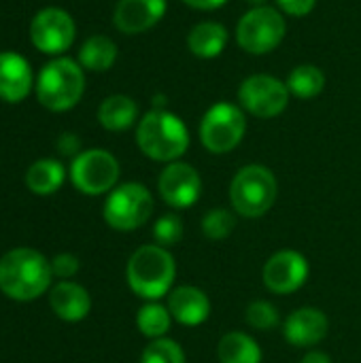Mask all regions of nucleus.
<instances>
[{"label": "nucleus", "mask_w": 361, "mask_h": 363, "mask_svg": "<svg viewBox=\"0 0 361 363\" xmlns=\"http://www.w3.org/2000/svg\"><path fill=\"white\" fill-rule=\"evenodd\" d=\"M85 89L83 66H79L70 57L51 60L38 74L36 81V98L49 111H68L72 108Z\"/></svg>", "instance_id": "nucleus-5"}, {"label": "nucleus", "mask_w": 361, "mask_h": 363, "mask_svg": "<svg viewBox=\"0 0 361 363\" xmlns=\"http://www.w3.org/2000/svg\"><path fill=\"white\" fill-rule=\"evenodd\" d=\"M157 189L170 208H189L200 200L202 179L194 166L185 162H170L160 174Z\"/></svg>", "instance_id": "nucleus-13"}, {"label": "nucleus", "mask_w": 361, "mask_h": 363, "mask_svg": "<svg viewBox=\"0 0 361 363\" xmlns=\"http://www.w3.org/2000/svg\"><path fill=\"white\" fill-rule=\"evenodd\" d=\"M138 149L155 162H177L189 147V132L185 123L170 111H149L136 130Z\"/></svg>", "instance_id": "nucleus-3"}, {"label": "nucleus", "mask_w": 361, "mask_h": 363, "mask_svg": "<svg viewBox=\"0 0 361 363\" xmlns=\"http://www.w3.org/2000/svg\"><path fill=\"white\" fill-rule=\"evenodd\" d=\"M51 272L57 279H70L79 272V259L70 253H60L51 259Z\"/></svg>", "instance_id": "nucleus-30"}, {"label": "nucleus", "mask_w": 361, "mask_h": 363, "mask_svg": "<svg viewBox=\"0 0 361 363\" xmlns=\"http://www.w3.org/2000/svg\"><path fill=\"white\" fill-rule=\"evenodd\" d=\"M102 213L113 230L134 232L151 219L153 196L140 183H123L109 194Z\"/></svg>", "instance_id": "nucleus-6"}, {"label": "nucleus", "mask_w": 361, "mask_h": 363, "mask_svg": "<svg viewBox=\"0 0 361 363\" xmlns=\"http://www.w3.org/2000/svg\"><path fill=\"white\" fill-rule=\"evenodd\" d=\"M245 2H249V4H253V6H264L266 0H245Z\"/></svg>", "instance_id": "nucleus-35"}, {"label": "nucleus", "mask_w": 361, "mask_h": 363, "mask_svg": "<svg viewBox=\"0 0 361 363\" xmlns=\"http://www.w3.org/2000/svg\"><path fill=\"white\" fill-rule=\"evenodd\" d=\"M51 262L34 249H13L0 259V289L11 300H36L51 285Z\"/></svg>", "instance_id": "nucleus-1"}, {"label": "nucleus", "mask_w": 361, "mask_h": 363, "mask_svg": "<svg viewBox=\"0 0 361 363\" xmlns=\"http://www.w3.org/2000/svg\"><path fill=\"white\" fill-rule=\"evenodd\" d=\"M181 2H185V4H189V6H194V9L213 11V9H219V6H223L228 0H181Z\"/></svg>", "instance_id": "nucleus-33"}, {"label": "nucleus", "mask_w": 361, "mask_h": 363, "mask_svg": "<svg viewBox=\"0 0 361 363\" xmlns=\"http://www.w3.org/2000/svg\"><path fill=\"white\" fill-rule=\"evenodd\" d=\"M126 277L130 289L138 298L157 302L172 291V283L177 279V262L166 247L145 245L132 253Z\"/></svg>", "instance_id": "nucleus-2"}, {"label": "nucleus", "mask_w": 361, "mask_h": 363, "mask_svg": "<svg viewBox=\"0 0 361 363\" xmlns=\"http://www.w3.org/2000/svg\"><path fill=\"white\" fill-rule=\"evenodd\" d=\"M117 60V45L102 34H96L87 38L79 51V62L83 68L94 70V72H104L109 70Z\"/></svg>", "instance_id": "nucleus-23"}, {"label": "nucleus", "mask_w": 361, "mask_h": 363, "mask_svg": "<svg viewBox=\"0 0 361 363\" xmlns=\"http://www.w3.org/2000/svg\"><path fill=\"white\" fill-rule=\"evenodd\" d=\"M317 0H277L279 9L291 17H304L315 9Z\"/></svg>", "instance_id": "nucleus-31"}, {"label": "nucleus", "mask_w": 361, "mask_h": 363, "mask_svg": "<svg viewBox=\"0 0 361 363\" xmlns=\"http://www.w3.org/2000/svg\"><path fill=\"white\" fill-rule=\"evenodd\" d=\"M300 363H332V357L323 351H309Z\"/></svg>", "instance_id": "nucleus-34"}, {"label": "nucleus", "mask_w": 361, "mask_h": 363, "mask_svg": "<svg viewBox=\"0 0 361 363\" xmlns=\"http://www.w3.org/2000/svg\"><path fill=\"white\" fill-rule=\"evenodd\" d=\"M323 87H326V74L313 64H300L287 77L289 94H294L302 100L319 96L323 91Z\"/></svg>", "instance_id": "nucleus-24"}, {"label": "nucleus", "mask_w": 361, "mask_h": 363, "mask_svg": "<svg viewBox=\"0 0 361 363\" xmlns=\"http://www.w3.org/2000/svg\"><path fill=\"white\" fill-rule=\"evenodd\" d=\"M64 166L55 160H38L26 172V185L36 196H51L64 183Z\"/></svg>", "instance_id": "nucleus-22"}, {"label": "nucleus", "mask_w": 361, "mask_h": 363, "mask_svg": "<svg viewBox=\"0 0 361 363\" xmlns=\"http://www.w3.org/2000/svg\"><path fill=\"white\" fill-rule=\"evenodd\" d=\"M311 274L309 259L300 251L283 249L268 257L262 270V279L268 291L277 296H287L298 291Z\"/></svg>", "instance_id": "nucleus-12"}, {"label": "nucleus", "mask_w": 361, "mask_h": 363, "mask_svg": "<svg viewBox=\"0 0 361 363\" xmlns=\"http://www.w3.org/2000/svg\"><path fill=\"white\" fill-rule=\"evenodd\" d=\"M330 332V321L323 311L304 306L294 311L283 323V336L291 347L309 349L319 345Z\"/></svg>", "instance_id": "nucleus-14"}, {"label": "nucleus", "mask_w": 361, "mask_h": 363, "mask_svg": "<svg viewBox=\"0 0 361 363\" xmlns=\"http://www.w3.org/2000/svg\"><path fill=\"white\" fill-rule=\"evenodd\" d=\"M219 363H262L260 345L245 332H228L217 345Z\"/></svg>", "instance_id": "nucleus-21"}, {"label": "nucleus", "mask_w": 361, "mask_h": 363, "mask_svg": "<svg viewBox=\"0 0 361 363\" xmlns=\"http://www.w3.org/2000/svg\"><path fill=\"white\" fill-rule=\"evenodd\" d=\"M51 308L53 313L62 319V321H83L89 311H91V298L87 294L85 287L72 283V281H62L51 289L49 296Z\"/></svg>", "instance_id": "nucleus-18"}, {"label": "nucleus", "mask_w": 361, "mask_h": 363, "mask_svg": "<svg viewBox=\"0 0 361 363\" xmlns=\"http://www.w3.org/2000/svg\"><path fill=\"white\" fill-rule=\"evenodd\" d=\"M79 147H81V140L74 134H62V138L57 140V149L64 155H74L79 151Z\"/></svg>", "instance_id": "nucleus-32"}, {"label": "nucleus", "mask_w": 361, "mask_h": 363, "mask_svg": "<svg viewBox=\"0 0 361 363\" xmlns=\"http://www.w3.org/2000/svg\"><path fill=\"white\" fill-rule=\"evenodd\" d=\"M166 13V0H119L113 23L123 34H140L153 28Z\"/></svg>", "instance_id": "nucleus-15"}, {"label": "nucleus", "mask_w": 361, "mask_h": 363, "mask_svg": "<svg viewBox=\"0 0 361 363\" xmlns=\"http://www.w3.org/2000/svg\"><path fill=\"white\" fill-rule=\"evenodd\" d=\"M170 323H172V315L168 306H162L157 302H147L136 315V325L140 334L151 340L164 338L170 330Z\"/></svg>", "instance_id": "nucleus-25"}, {"label": "nucleus", "mask_w": 361, "mask_h": 363, "mask_svg": "<svg viewBox=\"0 0 361 363\" xmlns=\"http://www.w3.org/2000/svg\"><path fill=\"white\" fill-rule=\"evenodd\" d=\"M238 100L247 113L260 119H270V117L281 115L287 108L289 89H287V83H283L277 77L251 74L240 83Z\"/></svg>", "instance_id": "nucleus-10"}, {"label": "nucleus", "mask_w": 361, "mask_h": 363, "mask_svg": "<svg viewBox=\"0 0 361 363\" xmlns=\"http://www.w3.org/2000/svg\"><path fill=\"white\" fill-rule=\"evenodd\" d=\"M245 319H247V325L257 330V332H270L279 325V311L274 304L266 302V300H255L247 306V313H245Z\"/></svg>", "instance_id": "nucleus-28"}, {"label": "nucleus", "mask_w": 361, "mask_h": 363, "mask_svg": "<svg viewBox=\"0 0 361 363\" xmlns=\"http://www.w3.org/2000/svg\"><path fill=\"white\" fill-rule=\"evenodd\" d=\"M247 130V119L240 106L230 102L213 104L200 121V143L206 151L221 155L234 151Z\"/></svg>", "instance_id": "nucleus-7"}, {"label": "nucleus", "mask_w": 361, "mask_h": 363, "mask_svg": "<svg viewBox=\"0 0 361 363\" xmlns=\"http://www.w3.org/2000/svg\"><path fill=\"white\" fill-rule=\"evenodd\" d=\"M226 43H228V30H226V26H221L217 21H202V23L194 26L187 36L189 51L202 60L217 57L226 49Z\"/></svg>", "instance_id": "nucleus-19"}, {"label": "nucleus", "mask_w": 361, "mask_h": 363, "mask_svg": "<svg viewBox=\"0 0 361 363\" xmlns=\"http://www.w3.org/2000/svg\"><path fill=\"white\" fill-rule=\"evenodd\" d=\"M138 117V106L130 96H109L98 108V121L111 132H123L134 125Z\"/></svg>", "instance_id": "nucleus-20"}, {"label": "nucleus", "mask_w": 361, "mask_h": 363, "mask_svg": "<svg viewBox=\"0 0 361 363\" xmlns=\"http://www.w3.org/2000/svg\"><path fill=\"white\" fill-rule=\"evenodd\" d=\"M30 38L43 53H64L74 43V21L64 9L47 6L34 15L30 23Z\"/></svg>", "instance_id": "nucleus-11"}, {"label": "nucleus", "mask_w": 361, "mask_h": 363, "mask_svg": "<svg viewBox=\"0 0 361 363\" xmlns=\"http://www.w3.org/2000/svg\"><path fill=\"white\" fill-rule=\"evenodd\" d=\"M32 89V70L26 57L13 51L0 53V100L21 102Z\"/></svg>", "instance_id": "nucleus-17"}, {"label": "nucleus", "mask_w": 361, "mask_h": 363, "mask_svg": "<svg viewBox=\"0 0 361 363\" xmlns=\"http://www.w3.org/2000/svg\"><path fill=\"white\" fill-rule=\"evenodd\" d=\"M153 238H155V242L160 247H166V249L179 245L181 238H183V221H181V217L174 215V213L162 215L153 225Z\"/></svg>", "instance_id": "nucleus-29"}, {"label": "nucleus", "mask_w": 361, "mask_h": 363, "mask_svg": "<svg viewBox=\"0 0 361 363\" xmlns=\"http://www.w3.org/2000/svg\"><path fill=\"white\" fill-rule=\"evenodd\" d=\"M72 185L85 196H100L115 189L119 179V162L104 149H89L79 153L70 166Z\"/></svg>", "instance_id": "nucleus-9"}, {"label": "nucleus", "mask_w": 361, "mask_h": 363, "mask_svg": "<svg viewBox=\"0 0 361 363\" xmlns=\"http://www.w3.org/2000/svg\"><path fill=\"white\" fill-rule=\"evenodd\" d=\"M285 17L272 6H253L245 13L236 26L238 45L253 55H264L274 51L285 36Z\"/></svg>", "instance_id": "nucleus-8"}, {"label": "nucleus", "mask_w": 361, "mask_h": 363, "mask_svg": "<svg viewBox=\"0 0 361 363\" xmlns=\"http://www.w3.org/2000/svg\"><path fill=\"white\" fill-rule=\"evenodd\" d=\"M279 185L270 168L262 164H249L236 172L230 185L232 208L247 219L264 217L277 202Z\"/></svg>", "instance_id": "nucleus-4"}, {"label": "nucleus", "mask_w": 361, "mask_h": 363, "mask_svg": "<svg viewBox=\"0 0 361 363\" xmlns=\"http://www.w3.org/2000/svg\"><path fill=\"white\" fill-rule=\"evenodd\" d=\"M140 363H185V353L179 342L170 338H157L145 347Z\"/></svg>", "instance_id": "nucleus-27"}, {"label": "nucleus", "mask_w": 361, "mask_h": 363, "mask_svg": "<svg viewBox=\"0 0 361 363\" xmlns=\"http://www.w3.org/2000/svg\"><path fill=\"white\" fill-rule=\"evenodd\" d=\"M236 228V215L228 208H213L202 217V234L211 240L228 238Z\"/></svg>", "instance_id": "nucleus-26"}, {"label": "nucleus", "mask_w": 361, "mask_h": 363, "mask_svg": "<svg viewBox=\"0 0 361 363\" xmlns=\"http://www.w3.org/2000/svg\"><path fill=\"white\" fill-rule=\"evenodd\" d=\"M168 311L177 323L196 328L209 319L211 300L202 289H198L194 285H181L168 294Z\"/></svg>", "instance_id": "nucleus-16"}]
</instances>
